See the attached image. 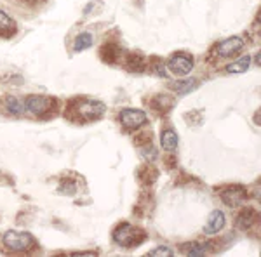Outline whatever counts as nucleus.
Masks as SVG:
<instances>
[{
    "label": "nucleus",
    "instance_id": "obj_1",
    "mask_svg": "<svg viewBox=\"0 0 261 257\" xmlns=\"http://www.w3.org/2000/svg\"><path fill=\"white\" fill-rule=\"evenodd\" d=\"M145 231L138 230V227L130 226L129 222H124L120 224L119 227L115 230L113 233V240H115L119 245L122 247H127V248H133V247H138L141 242H145Z\"/></svg>",
    "mask_w": 261,
    "mask_h": 257
},
{
    "label": "nucleus",
    "instance_id": "obj_2",
    "mask_svg": "<svg viewBox=\"0 0 261 257\" xmlns=\"http://www.w3.org/2000/svg\"><path fill=\"white\" fill-rule=\"evenodd\" d=\"M2 242H4V245L7 248H11V250L21 252V250H27V248L32 245L33 238L27 231H7V233H4Z\"/></svg>",
    "mask_w": 261,
    "mask_h": 257
},
{
    "label": "nucleus",
    "instance_id": "obj_3",
    "mask_svg": "<svg viewBox=\"0 0 261 257\" xmlns=\"http://www.w3.org/2000/svg\"><path fill=\"white\" fill-rule=\"evenodd\" d=\"M223 204H226L228 207L235 209V207H241V205L246 202L247 198V189L244 186H239V184H233V186H228L226 189H223L220 193Z\"/></svg>",
    "mask_w": 261,
    "mask_h": 257
},
{
    "label": "nucleus",
    "instance_id": "obj_4",
    "mask_svg": "<svg viewBox=\"0 0 261 257\" xmlns=\"http://www.w3.org/2000/svg\"><path fill=\"white\" fill-rule=\"evenodd\" d=\"M119 120H120V124L124 125V127L138 129L146 122V113L141 111V109H136V108H125V109H122V111H120Z\"/></svg>",
    "mask_w": 261,
    "mask_h": 257
},
{
    "label": "nucleus",
    "instance_id": "obj_5",
    "mask_svg": "<svg viewBox=\"0 0 261 257\" xmlns=\"http://www.w3.org/2000/svg\"><path fill=\"white\" fill-rule=\"evenodd\" d=\"M105 111H107V106L101 101H94V99L84 101L81 106H79V115L84 120H98L105 115Z\"/></svg>",
    "mask_w": 261,
    "mask_h": 257
},
{
    "label": "nucleus",
    "instance_id": "obj_6",
    "mask_svg": "<svg viewBox=\"0 0 261 257\" xmlns=\"http://www.w3.org/2000/svg\"><path fill=\"white\" fill-rule=\"evenodd\" d=\"M242 47H244L242 37H230V39L221 40L220 44L216 45V52H218V56H221V58H231Z\"/></svg>",
    "mask_w": 261,
    "mask_h": 257
},
{
    "label": "nucleus",
    "instance_id": "obj_7",
    "mask_svg": "<svg viewBox=\"0 0 261 257\" xmlns=\"http://www.w3.org/2000/svg\"><path fill=\"white\" fill-rule=\"evenodd\" d=\"M53 104V99L45 98V96H30L24 101V111L32 113V115H42L44 111H47Z\"/></svg>",
    "mask_w": 261,
    "mask_h": 257
},
{
    "label": "nucleus",
    "instance_id": "obj_8",
    "mask_svg": "<svg viewBox=\"0 0 261 257\" xmlns=\"http://www.w3.org/2000/svg\"><path fill=\"white\" fill-rule=\"evenodd\" d=\"M169 70L178 77H185L193 70V60L190 56H183V54H176L169 61Z\"/></svg>",
    "mask_w": 261,
    "mask_h": 257
},
{
    "label": "nucleus",
    "instance_id": "obj_9",
    "mask_svg": "<svg viewBox=\"0 0 261 257\" xmlns=\"http://www.w3.org/2000/svg\"><path fill=\"white\" fill-rule=\"evenodd\" d=\"M223 227H225V214L221 210H213V214L209 216L207 222L204 226V233L213 237V235L220 233Z\"/></svg>",
    "mask_w": 261,
    "mask_h": 257
},
{
    "label": "nucleus",
    "instance_id": "obj_10",
    "mask_svg": "<svg viewBox=\"0 0 261 257\" xmlns=\"http://www.w3.org/2000/svg\"><path fill=\"white\" fill-rule=\"evenodd\" d=\"M256 219H258V212H256L254 209H242L241 214L237 216V219H235V226H237V230L241 231H246V230H251L252 226H254Z\"/></svg>",
    "mask_w": 261,
    "mask_h": 257
},
{
    "label": "nucleus",
    "instance_id": "obj_11",
    "mask_svg": "<svg viewBox=\"0 0 261 257\" xmlns=\"http://www.w3.org/2000/svg\"><path fill=\"white\" fill-rule=\"evenodd\" d=\"M92 44H94V39H92L91 33H87V32L79 33L73 40V50L75 52H82V50L92 47Z\"/></svg>",
    "mask_w": 261,
    "mask_h": 257
},
{
    "label": "nucleus",
    "instance_id": "obj_12",
    "mask_svg": "<svg viewBox=\"0 0 261 257\" xmlns=\"http://www.w3.org/2000/svg\"><path fill=\"white\" fill-rule=\"evenodd\" d=\"M161 145L166 151H176V148H178V134L174 130H164L161 136Z\"/></svg>",
    "mask_w": 261,
    "mask_h": 257
},
{
    "label": "nucleus",
    "instance_id": "obj_13",
    "mask_svg": "<svg viewBox=\"0 0 261 257\" xmlns=\"http://www.w3.org/2000/svg\"><path fill=\"white\" fill-rule=\"evenodd\" d=\"M207 243H200V242H190V243H185L181 247L183 254L187 255H192V257H197V255H204L207 252Z\"/></svg>",
    "mask_w": 261,
    "mask_h": 257
},
{
    "label": "nucleus",
    "instance_id": "obj_14",
    "mask_svg": "<svg viewBox=\"0 0 261 257\" xmlns=\"http://www.w3.org/2000/svg\"><path fill=\"white\" fill-rule=\"evenodd\" d=\"M199 87V82L193 78H188V80H179L172 85V91H176L178 94H190L192 91H195Z\"/></svg>",
    "mask_w": 261,
    "mask_h": 257
},
{
    "label": "nucleus",
    "instance_id": "obj_15",
    "mask_svg": "<svg viewBox=\"0 0 261 257\" xmlns=\"http://www.w3.org/2000/svg\"><path fill=\"white\" fill-rule=\"evenodd\" d=\"M251 65V58L249 56H242L241 60H237L235 63H231V65L226 66V71L228 73H244V71H247V68H249Z\"/></svg>",
    "mask_w": 261,
    "mask_h": 257
},
{
    "label": "nucleus",
    "instance_id": "obj_16",
    "mask_svg": "<svg viewBox=\"0 0 261 257\" xmlns=\"http://www.w3.org/2000/svg\"><path fill=\"white\" fill-rule=\"evenodd\" d=\"M6 106L12 115H23L24 113V103L19 101L18 98H14V96H9V98L6 99Z\"/></svg>",
    "mask_w": 261,
    "mask_h": 257
},
{
    "label": "nucleus",
    "instance_id": "obj_17",
    "mask_svg": "<svg viewBox=\"0 0 261 257\" xmlns=\"http://www.w3.org/2000/svg\"><path fill=\"white\" fill-rule=\"evenodd\" d=\"M12 28H14V21L11 19V16L7 12L0 11V32L12 30Z\"/></svg>",
    "mask_w": 261,
    "mask_h": 257
},
{
    "label": "nucleus",
    "instance_id": "obj_18",
    "mask_svg": "<svg viewBox=\"0 0 261 257\" xmlns=\"http://www.w3.org/2000/svg\"><path fill=\"white\" fill-rule=\"evenodd\" d=\"M146 255H150V257H171V255H174V250L169 247H166V245H162V247H157L155 250H150Z\"/></svg>",
    "mask_w": 261,
    "mask_h": 257
},
{
    "label": "nucleus",
    "instance_id": "obj_19",
    "mask_svg": "<svg viewBox=\"0 0 261 257\" xmlns=\"http://www.w3.org/2000/svg\"><path fill=\"white\" fill-rule=\"evenodd\" d=\"M75 189H77V188H75V184L71 183V181H65V183H63L61 186L58 188V191L63 193V195H73Z\"/></svg>",
    "mask_w": 261,
    "mask_h": 257
},
{
    "label": "nucleus",
    "instance_id": "obj_20",
    "mask_svg": "<svg viewBox=\"0 0 261 257\" xmlns=\"http://www.w3.org/2000/svg\"><path fill=\"white\" fill-rule=\"evenodd\" d=\"M143 157H145L148 162H153L155 158H157V150H155V146H146V148H143Z\"/></svg>",
    "mask_w": 261,
    "mask_h": 257
},
{
    "label": "nucleus",
    "instance_id": "obj_21",
    "mask_svg": "<svg viewBox=\"0 0 261 257\" xmlns=\"http://www.w3.org/2000/svg\"><path fill=\"white\" fill-rule=\"evenodd\" d=\"M127 68H129V70L143 68V61H141V58H138V56H130V58H129V61H127Z\"/></svg>",
    "mask_w": 261,
    "mask_h": 257
},
{
    "label": "nucleus",
    "instance_id": "obj_22",
    "mask_svg": "<svg viewBox=\"0 0 261 257\" xmlns=\"http://www.w3.org/2000/svg\"><path fill=\"white\" fill-rule=\"evenodd\" d=\"M73 255H98L96 252H75Z\"/></svg>",
    "mask_w": 261,
    "mask_h": 257
}]
</instances>
